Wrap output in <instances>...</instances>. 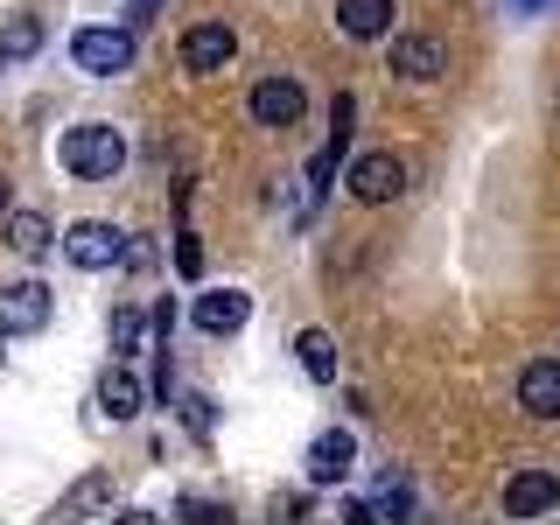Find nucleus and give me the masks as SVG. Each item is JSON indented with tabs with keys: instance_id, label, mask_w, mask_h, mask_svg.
<instances>
[{
	"instance_id": "obj_1",
	"label": "nucleus",
	"mask_w": 560,
	"mask_h": 525,
	"mask_svg": "<svg viewBox=\"0 0 560 525\" xmlns=\"http://www.w3.org/2000/svg\"><path fill=\"white\" fill-rule=\"evenodd\" d=\"M57 162L78 183H105V175L127 168V140H119V127H105V119H84V127H70L57 140Z\"/></svg>"
},
{
	"instance_id": "obj_2",
	"label": "nucleus",
	"mask_w": 560,
	"mask_h": 525,
	"mask_svg": "<svg viewBox=\"0 0 560 525\" xmlns=\"http://www.w3.org/2000/svg\"><path fill=\"white\" fill-rule=\"evenodd\" d=\"M133 57H140V49H133L127 28H78V35H70V63L92 70V78H127Z\"/></svg>"
},
{
	"instance_id": "obj_3",
	"label": "nucleus",
	"mask_w": 560,
	"mask_h": 525,
	"mask_svg": "<svg viewBox=\"0 0 560 525\" xmlns=\"http://www.w3.org/2000/svg\"><path fill=\"white\" fill-rule=\"evenodd\" d=\"M63 253H70V267H84V273H105V267H119V259L133 253L127 232L119 224H98V218H84V224H70L63 232Z\"/></svg>"
},
{
	"instance_id": "obj_4",
	"label": "nucleus",
	"mask_w": 560,
	"mask_h": 525,
	"mask_svg": "<svg viewBox=\"0 0 560 525\" xmlns=\"http://www.w3.org/2000/svg\"><path fill=\"white\" fill-rule=\"evenodd\" d=\"M343 183H350L358 203H393L399 189H407V162H399V154H358V162L343 168Z\"/></svg>"
},
{
	"instance_id": "obj_5",
	"label": "nucleus",
	"mask_w": 560,
	"mask_h": 525,
	"mask_svg": "<svg viewBox=\"0 0 560 525\" xmlns=\"http://www.w3.org/2000/svg\"><path fill=\"white\" fill-rule=\"evenodd\" d=\"M49 323V288L43 280H14L0 288V337H35Z\"/></svg>"
},
{
	"instance_id": "obj_6",
	"label": "nucleus",
	"mask_w": 560,
	"mask_h": 525,
	"mask_svg": "<svg viewBox=\"0 0 560 525\" xmlns=\"http://www.w3.org/2000/svg\"><path fill=\"white\" fill-rule=\"evenodd\" d=\"M302 113H308V92H302V84H294V78H259L253 84V119H259V127H302Z\"/></svg>"
},
{
	"instance_id": "obj_7",
	"label": "nucleus",
	"mask_w": 560,
	"mask_h": 525,
	"mask_svg": "<svg viewBox=\"0 0 560 525\" xmlns=\"http://www.w3.org/2000/svg\"><path fill=\"white\" fill-rule=\"evenodd\" d=\"M189 323H197L203 337H232V329L253 323V294H238V288H203L197 308H189Z\"/></svg>"
},
{
	"instance_id": "obj_8",
	"label": "nucleus",
	"mask_w": 560,
	"mask_h": 525,
	"mask_svg": "<svg viewBox=\"0 0 560 525\" xmlns=\"http://www.w3.org/2000/svg\"><path fill=\"white\" fill-rule=\"evenodd\" d=\"M448 70V49L434 43V35H399L393 43V78L399 84H434Z\"/></svg>"
},
{
	"instance_id": "obj_9",
	"label": "nucleus",
	"mask_w": 560,
	"mask_h": 525,
	"mask_svg": "<svg viewBox=\"0 0 560 525\" xmlns=\"http://www.w3.org/2000/svg\"><path fill=\"white\" fill-rule=\"evenodd\" d=\"M175 57H183V70H224L238 57V35L224 28V22H197L183 35V49H175Z\"/></svg>"
},
{
	"instance_id": "obj_10",
	"label": "nucleus",
	"mask_w": 560,
	"mask_h": 525,
	"mask_svg": "<svg viewBox=\"0 0 560 525\" xmlns=\"http://www.w3.org/2000/svg\"><path fill=\"white\" fill-rule=\"evenodd\" d=\"M350 469H358V442H350V428L315 434V448H308V483H350Z\"/></svg>"
},
{
	"instance_id": "obj_11",
	"label": "nucleus",
	"mask_w": 560,
	"mask_h": 525,
	"mask_svg": "<svg viewBox=\"0 0 560 525\" xmlns=\"http://www.w3.org/2000/svg\"><path fill=\"white\" fill-rule=\"evenodd\" d=\"M518 407L533 420H560V364L553 358H533L518 372Z\"/></svg>"
},
{
	"instance_id": "obj_12",
	"label": "nucleus",
	"mask_w": 560,
	"mask_h": 525,
	"mask_svg": "<svg viewBox=\"0 0 560 525\" xmlns=\"http://www.w3.org/2000/svg\"><path fill=\"white\" fill-rule=\"evenodd\" d=\"M560 504V483L547 477V469H518L512 483H504V512L512 518H547Z\"/></svg>"
},
{
	"instance_id": "obj_13",
	"label": "nucleus",
	"mask_w": 560,
	"mask_h": 525,
	"mask_svg": "<svg viewBox=\"0 0 560 525\" xmlns=\"http://www.w3.org/2000/svg\"><path fill=\"white\" fill-rule=\"evenodd\" d=\"M337 28L350 43H372V35L393 28V0H337Z\"/></svg>"
},
{
	"instance_id": "obj_14",
	"label": "nucleus",
	"mask_w": 560,
	"mask_h": 525,
	"mask_svg": "<svg viewBox=\"0 0 560 525\" xmlns=\"http://www.w3.org/2000/svg\"><path fill=\"white\" fill-rule=\"evenodd\" d=\"M140 399H148V393H140V378L127 372V364H113V372L98 378V407L113 413V420H133V413H140Z\"/></svg>"
},
{
	"instance_id": "obj_15",
	"label": "nucleus",
	"mask_w": 560,
	"mask_h": 525,
	"mask_svg": "<svg viewBox=\"0 0 560 525\" xmlns=\"http://www.w3.org/2000/svg\"><path fill=\"white\" fill-rule=\"evenodd\" d=\"M294 350H302V372L315 385H337V337H329V329H302Z\"/></svg>"
},
{
	"instance_id": "obj_16",
	"label": "nucleus",
	"mask_w": 560,
	"mask_h": 525,
	"mask_svg": "<svg viewBox=\"0 0 560 525\" xmlns=\"http://www.w3.org/2000/svg\"><path fill=\"white\" fill-rule=\"evenodd\" d=\"M8 245L22 259H43L49 253V218H43V210H14V218H8Z\"/></svg>"
},
{
	"instance_id": "obj_17",
	"label": "nucleus",
	"mask_w": 560,
	"mask_h": 525,
	"mask_svg": "<svg viewBox=\"0 0 560 525\" xmlns=\"http://www.w3.org/2000/svg\"><path fill=\"white\" fill-rule=\"evenodd\" d=\"M350 127H358V98L337 92V98H329V154H337V162H343V148H350Z\"/></svg>"
},
{
	"instance_id": "obj_18",
	"label": "nucleus",
	"mask_w": 560,
	"mask_h": 525,
	"mask_svg": "<svg viewBox=\"0 0 560 525\" xmlns=\"http://www.w3.org/2000/svg\"><path fill=\"white\" fill-rule=\"evenodd\" d=\"M372 504H378V518H407V512H413V483H407V477H385V483L372 490Z\"/></svg>"
},
{
	"instance_id": "obj_19",
	"label": "nucleus",
	"mask_w": 560,
	"mask_h": 525,
	"mask_svg": "<svg viewBox=\"0 0 560 525\" xmlns=\"http://www.w3.org/2000/svg\"><path fill=\"white\" fill-rule=\"evenodd\" d=\"M35 43H43V28H35V22H14L8 35H0V57H8V63L14 57H35Z\"/></svg>"
},
{
	"instance_id": "obj_20",
	"label": "nucleus",
	"mask_w": 560,
	"mask_h": 525,
	"mask_svg": "<svg viewBox=\"0 0 560 525\" xmlns=\"http://www.w3.org/2000/svg\"><path fill=\"white\" fill-rule=\"evenodd\" d=\"M168 259H175V273H183V280H197V273H203V245H197V232L175 238V245H168Z\"/></svg>"
},
{
	"instance_id": "obj_21",
	"label": "nucleus",
	"mask_w": 560,
	"mask_h": 525,
	"mask_svg": "<svg viewBox=\"0 0 560 525\" xmlns=\"http://www.w3.org/2000/svg\"><path fill=\"white\" fill-rule=\"evenodd\" d=\"M175 518H197V525H218V518H224V504H203V498H183V504H175Z\"/></svg>"
},
{
	"instance_id": "obj_22",
	"label": "nucleus",
	"mask_w": 560,
	"mask_h": 525,
	"mask_svg": "<svg viewBox=\"0 0 560 525\" xmlns=\"http://www.w3.org/2000/svg\"><path fill=\"white\" fill-rule=\"evenodd\" d=\"M105 498V477H84L78 490H70V512H84V504H98Z\"/></svg>"
},
{
	"instance_id": "obj_23",
	"label": "nucleus",
	"mask_w": 560,
	"mask_h": 525,
	"mask_svg": "<svg viewBox=\"0 0 560 525\" xmlns=\"http://www.w3.org/2000/svg\"><path fill=\"white\" fill-rule=\"evenodd\" d=\"M512 8H518V14H539V8H547V0H512Z\"/></svg>"
},
{
	"instance_id": "obj_24",
	"label": "nucleus",
	"mask_w": 560,
	"mask_h": 525,
	"mask_svg": "<svg viewBox=\"0 0 560 525\" xmlns=\"http://www.w3.org/2000/svg\"><path fill=\"white\" fill-rule=\"evenodd\" d=\"M0 210H8V175H0Z\"/></svg>"
}]
</instances>
